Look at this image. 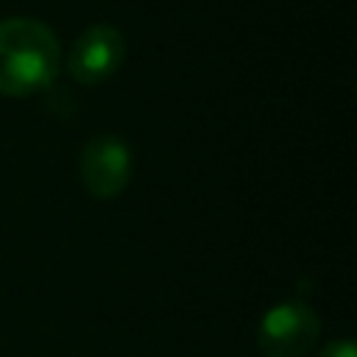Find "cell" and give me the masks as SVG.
<instances>
[{
  "label": "cell",
  "instance_id": "obj_2",
  "mask_svg": "<svg viewBox=\"0 0 357 357\" xmlns=\"http://www.w3.org/2000/svg\"><path fill=\"white\" fill-rule=\"evenodd\" d=\"M321 335V321L301 301L271 307L257 326V349L262 357H304Z\"/></svg>",
  "mask_w": 357,
  "mask_h": 357
},
{
  "label": "cell",
  "instance_id": "obj_3",
  "mask_svg": "<svg viewBox=\"0 0 357 357\" xmlns=\"http://www.w3.org/2000/svg\"><path fill=\"white\" fill-rule=\"evenodd\" d=\"M126 59V36L114 25H89L78 33L67 53V73L84 84L95 86L109 81Z\"/></svg>",
  "mask_w": 357,
  "mask_h": 357
},
{
  "label": "cell",
  "instance_id": "obj_4",
  "mask_svg": "<svg viewBox=\"0 0 357 357\" xmlns=\"http://www.w3.org/2000/svg\"><path fill=\"white\" fill-rule=\"evenodd\" d=\"M131 181V151L114 134L92 137L81 151V184L98 201L117 198Z\"/></svg>",
  "mask_w": 357,
  "mask_h": 357
},
{
  "label": "cell",
  "instance_id": "obj_1",
  "mask_svg": "<svg viewBox=\"0 0 357 357\" xmlns=\"http://www.w3.org/2000/svg\"><path fill=\"white\" fill-rule=\"evenodd\" d=\"M61 70V42L33 17L0 20V95L25 98L47 89Z\"/></svg>",
  "mask_w": 357,
  "mask_h": 357
},
{
  "label": "cell",
  "instance_id": "obj_5",
  "mask_svg": "<svg viewBox=\"0 0 357 357\" xmlns=\"http://www.w3.org/2000/svg\"><path fill=\"white\" fill-rule=\"evenodd\" d=\"M315 357H357V349L349 337H340V340H332L326 343Z\"/></svg>",
  "mask_w": 357,
  "mask_h": 357
}]
</instances>
